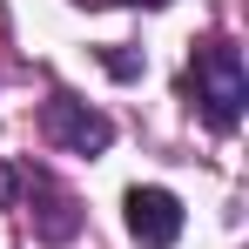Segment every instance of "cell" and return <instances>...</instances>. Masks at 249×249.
<instances>
[{"label": "cell", "instance_id": "6da1fadb", "mask_svg": "<svg viewBox=\"0 0 249 249\" xmlns=\"http://www.w3.org/2000/svg\"><path fill=\"white\" fill-rule=\"evenodd\" d=\"M189 94H196V115H202L215 135L243 122V101H249V74H243V54L229 41H202L196 61H189Z\"/></svg>", "mask_w": 249, "mask_h": 249}, {"label": "cell", "instance_id": "7a4b0ae2", "mask_svg": "<svg viewBox=\"0 0 249 249\" xmlns=\"http://www.w3.org/2000/svg\"><path fill=\"white\" fill-rule=\"evenodd\" d=\"M41 135L54 142V148H68V155H101V148L115 142V122H108L101 108L74 101V94H54V101L41 108Z\"/></svg>", "mask_w": 249, "mask_h": 249}, {"label": "cell", "instance_id": "3957f363", "mask_svg": "<svg viewBox=\"0 0 249 249\" xmlns=\"http://www.w3.org/2000/svg\"><path fill=\"white\" fill-rule=\"evenodd\" d=\"M128 236L142 249H168L182 236V202L168 196V189H128Z\"/></svg>", "mask_w": 249, "mask_h": 249}, {"label": "cell", "instance_id": "277c9868", "mask_svg": "<svg viewBox=\"0 0 249 249\" xmlns=\"http://www.w3.org/2000/svg\"><path fill=\"white\" fill-rule=\"evenodd\" d=\"M34 236H41V243H68V236H74V229H81V209H74V196H68V189H54V182H47V175H34Z\"/></svg>", "mask_w": 249, "mask_h": 249}, {"label": "cell", "instance_id": "5b68a950", "mask_svg": "<svg viewBox=\"0 0 249 249\" xmlns=\"http://www.w3.org/2000/svg\"><path fill=\"white\" fill-rule=\"evenodd\" d=\"M101 68H108L115 81H135V74H142V54H128V47H101Z\"/></svg>", "mask_w": 249, "mask_h": 249}, {"label": "cell", "instance_id": "8992f818", "mask_svg": "<svg viewBox=\"0 0 249 249\" xmlns=\"http://www.w3.org/2000/svg\"><path fill=\"white\" fill-rule=\"evenodd\" d=\"M14 196H20V175H14V168H7V162H0V209H7V202H14Z\"/></svg>", "mask_w": 249, "mask_h": 249}, {"label": "cell", "instance_id": "52a82bcc", "mask_svg": "<svg viewBox=\"0 0 249 249\" xmlns=\"http://www.w3.org/2000/svg\"><path fill=\"white\" fill-rule=\"evenodd\" d=\"M74 7H122V0H74Z\"/></svg>", "mask_w": 249, "mask_h": 249}]
</instances>
